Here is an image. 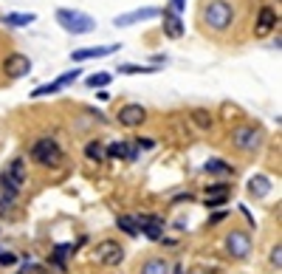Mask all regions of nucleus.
<instances>
[{"mask_svg":"<svg viewBox=\"0 0 282 274\" xmlns=\"http://www.w3.org/2000/svg\"><path fill=\"white\" fill-rule=\"evenodd\" d=\"M26 181H29V173H26V161H23V159H15V161L3 170V176H0L3 190H6V193H12L15 198L20 195V190L26 187Z\"/></svg>","mask_w":282,"mask_h":274,"instance_id":"nucleus-3","label":"nucleus"},{"mask_svg":"<svg viewBox=\"0 0 282 274\" xmlns=\"http://www.w3.org/2000/svg\"><path fill=\"white\" fill-rule=\"evenodd\" d=\"M135 156H138V150L121 145V142H116V145H110L104 150V159H135Z\"/></svg>","mask_w":282,"mask_h":274,"instance_id":"nucleus-18","label":"nucleus"},{"mask_svg":"<svg viewBox=\"0 0 282 274\" xmlns=\"http://www.w3.org/2000/svg\"><path fill=\"white\" fill-rule=\"evenodd\" d=\"M85 156L90 159V161H104V147L99 142H90V145L85 147Z\"/></svg>","mask_w":282,"mask_h":274,"instance_id":"nucleus-22","label":"nucleus"},{"mask_svg":"<svg viewBox=\"0 0 282 274\" xmlns=\"http://www.w3.org/2000/svg\"><path fill=\"white\" fill-rule=\"evenodd\" d=\"M31 159L37 164H43V167H59L62 150H59V145H57L54 139H40V142H34V147H31Z\"/></svg>","mask_w":282,"mask_h":274,"instance_id":"nucleus-4","label":"nucleus"},{"mask_svg":"<svg viewBox=\"0 0 282 274\" xmlns=\"http://www.w3.org/2000/svg\"><path fill=\"white\" fill-rule=\"evenodd\" d=\"M152 17H161L158 9H135V12H127V15H119L116 17V26H133V23H141V20H152Z\"/></svg>","mask_w":282,"mask_h":274,"instance_id":"nucleus-11","label":"nucleus"},{"mask_svg":"<svg viewBox=\"0 0 282 274\" xmlns=\"http://www.w3.org/2000/svg\"><path fill=\"white\" fill-rule=\"evenodd\" d=\"M20 274H48L43 266H37V263H26L23 269H20Z\"/></svg>","mask_w":282,"mask_h":274,"instance_id":"nucleus-28","label":"nucleus"},{"mask_svg":"<svg viewBox=\"0 0 282 274\" xmlns=\"http://www.w3.org/2000/svg\"><path fill=\"white\" fill-rule=\"evenodd\" d=\"M164 32L172 40H178L183 34V23H181V17H178V12H164Z\"/></svg>","mask_w":282,"mask_h":274,"instance_id":"nucleus-16","label":"nucleus"},{"mask_svg":"<svg viewBox=\"0 0 282 274\" xmlns=\"http://www.w3.org/2000/svg\"><path fill=\"white\" fill-rule=\"evenodd\" d=\"M15 255H12V252H0V266H12V263H15Z\"/></svg>","mask_w":282,"mask_h":274,"instance_id":"nucleus-30","label":"nucleus"},{"mask_svg":"<svg viewBox=\"0 0 282 274\" xmlns=\"http://www.w3.org/2000/svg\"><path fill=\"white\" fill-rule=\"evenodd\" d=\"M229 201V184H215L206 190V207L215 210V207H223Z\"/></svg>","mask_w":282,"mask_h":274,"instance_id":"nucleus-15","label":"nucleus"},{"mask_svg":"<svg viewBox=\"0 0 282 274\" xmlns=\"http://www.w3.org/2000/svg\"><path fill=\"white\" fill-rule=\"evenodd\" d=\"M96 260H99L102 266H121V260H124V246L116 241H102L96 246Z\"/></svg>","mask_w":282,"mask_h":274,"instance_id":"nucleus-6","label":"nucleus"},{"mask_svg":"<svg viewBox=\"0 0 282 274\" xmlns=\"http://www.w3.org/2000/svg\"><path fill=\"white\" fill-rule=\"evenodd\" d=\"M144 119H147V111L141 105H124L119 111V122L124 128H138V125H144Z\"/></svg>","mask_w":282,"mask_h":274,"instance_id":"nucleus-9","label":"nucleus"},{"mask_svg":"<svg viewBox=\"0 0 282 274\" xmlns=\"http://www.w3.org/2000/svg\"><path fill=\"white\" fill-rule=\"evenodd\" d=\"M3 71H6V77H12V80L29 77V71H31V60H29L26 54H9L6 63H3Z\"/></svg>","mask_w":282,"mask_h":274,"instance_id":"nucleus-7","label":"nucleus"},{"mask_svg":"<svg viewBox=\"0 0 282 274\" xmlns=\"http://www.w3.org/2000/svg\"><path fill=\"white\" fill-rule=\"evenodd\" d=\"M76 77H79V71L74 68V71H68V74H62V77H59L57 82H48V85H40V88L34 91L31 97H48V94H57L59 88H65V85H71V82L76 80Z\"/></svg>","mask_w":282,"mask_h":274,"instance_id":"nucleus-13","label":"nucleus"},{"mask_svg":"<svg viewBox=\"0 0 282 274\" xmlns=\"http://www.w3.org/2000/svg\"><path fill=\"white\" fill-rule=\"evenodd\" d=\"M192 119H195V125H198L200 130L212 128V113L209 111H192Z\"/></svg>","mask_w":282,"mask_h":274,"instance_id":"nucleus-24","label":"nucleus"},{"mask_svg":"<svg viewBox=\"0 0 282 274\" xmlns=\"http://www.w3.org/2000/svg\"><path fill=\"white\" fill-rule=\"evenodd\" d=\"M57 23L71 34H90L96 29V20L85 12H74V9H59L57 12Z\"/></svg>","mask_w":282,"mask_h":274,"instance_id":"nucleus-2","label":"nucleus"},{"mask_svg":"<svg viewBox=\"0 0 282 274\" xmlns=\"http://www.w3.org/2000/svg\"><path fill=\"white\" fill-rule=\"evenodd\" d=\"M232 142L237 150H243V153H254V150H260L263 145V133L257 128H237L232 133Z\"/></svg>","mask_w":282,"mask_h":274,"instance_id":"nucleus-5","label":"nucleus"},{"mask_svg":"<svg viewBox=\"0 0 282 274\" xmlns=\"http://www.w3.org/2000/svg\"><path fill=\"white\" fill-rule=\"evenodd\" d=\"M104 85H110V74H93V77H88V88H104Z\"/></svg>","mask_w":282,"mask_h":274,"instance_id":"nucleus-25","label":"nucleus"},{"mask_svg":"<svg viewBox=\"0 0 282 274\" xmlns=\"http://www.w3.org/2000/svg\"><path fill=\"white\" fill-rule=\"evenodd\" d=\"M141 274H169V263L161 258H149L141 263Z\"/></svg>","mask_w":282,"mask_h":274,"instance_id":"nucleus-19","label":"nucleus"},{"mask_svg":"<svg viewBox=\"0 0 282 274\" xmlns=\"http://www.w3.org/2000/svg\"><path fill=\"white\" fill-rule=\"evenodd\" d=\"M226 252H229L232 258H237V260L249 258V252H251V238L246 235V232H232V235L226 238Z\"/></svg>","mask_w":282,"mask_h":274,"instance_id":"nucleus-8","label":"nucleus"},{"mask_svg":"<svg viewBox=\"0 0 282 274\" xmlns=\"http://www.w3.org/2000/svg\"><path fill=\"white\" fill-rule=\"evenodd\" d=\"M121 74H152L155 68H141V65H119Z\"/></svg>","mask_w":282,"mask_h":274,"instance_id":"nucleus-26","label":"nucleus"},{"mask_svg":"<svg viewBox=\"0 0 282 274\" xmlns=\"http://www.w3.org/2000/svg\"><path fill=\"white\" fill-rule=\"evenodd\" d=\"M135 224H138V232H144V235H147L149 241H161V238H164V224H161L158 218H149V215H141V218H138Z\"/></svg>","mask_w":282,"mask_h":274,"instance_id":"nucleus-12","label":"nucleus"},{"mask_svg":"<svg viewBox=\"0 0 282 274\" xmlns=\"http://www.w3.org/2000/svg\"><path fill=\"white\" fill-rule=\"evenodd\" d=\"M203 23L212 29V32H226L234 23V9L229 0H212L206 9H203Z\"/></svg>","mask_w":282,"mask_h":274,"instance_id":"nucleus-1","label":"nucleus"},{"mask_svg":"<svg viewBox=\"0 0 282 274\" xmlns=\"http://www.w3.org/2000/svg\"><path fill=\"white\" fill-rule=\"evenodd\" d=\"M119 51V46H96V48H79L71 54V60L74 63H82V60H99V57H107V54H113Z\"/></svg>","mask_w":282,"mask_h":274,"instance_id":"nucleus-14","label":"nucleus"},{"mask_svg":"<svg viewBox=\"0 0 282 274\" xmlns=\"http://www.w3.org/2000/svg\"><path fill=\"white\" fill-rule=\"evenodd\" d=\"M268 193H271V181H268L266 176H251L249 178V195H254V198H266Z\"/></svg>","mask_w":282,"mask_h":274,"instance_id":"nucleus-17","label":"nucleus"},{"mask_svg":"<svg viewBox=\"0 0 282 274\" xmlns=\"http://www.w3.org/2000/svg\"><path fill=\"white\" fill-rule=\"evenodd\" d=\"M271 263H274V266H277V272H280V266H282V246H280V243H277V246H274V252H271Z\"/></svg>","mask_w":282,"mask_h":274,"instance_id":"nucleus-29","label":"nucleus"},{"mask_svg":"<svg viewBox=\"0 0 282 274\" xmlns=\"http://www.w3.org/2000/svg\"><path fill=\"white\" fill-rule=\"evenodd\" d=\"M277 23H280V20H277V12H274L271 6H263L260 15H257V29H254V32H257V37H266V34H271L277 29Z\"/></svg>","mask_w":282,"mask_h":274,"instance_id":"nucleus-10","label":"nucleus"},{"mask_svg":"<svg viewBox=\"0 0 282 274\" xmlns=\"http://www.w3.org/2000/svg\"><path fill=\"white\" fill-rule=\"evenodd\" d=\"M186 9V0H172V12H183Z\"/></svg>","mask_w":282,"mask_h":274,"instance_id":"nucleus-31","label":"nucleus"},{"mask_svg":"<svg viewBox=\"0 0 282 274\" xmlns=\"http://www.w3.org/2000/svg\"><path fill=\"white\" fill-rule=\"evenodd\" d=\"M68 252H74L71 246H57L54 249V263H59V266H65V258H68Z\"/></svg>","mask_w":282,"mask_h":274,"instance_id":"nucleus-27","label":"nucleus"},{"mask_svg":"<svg viewBox=\"0 0 282 274\" xmlns=\"http://www.w3.org/2000/svg\"><path fill=\"white\" fill-rule=\"evenodd\" d=\"M34 20H37L34 15H6L3 17L6 26H29V23H34Z\"/></svg>","mask_w":282,"mask_h":274,"instance_id":"nucleus-21","label":"nucleus"},{"mask_svg":"<svg viewBox=\"0 0 282 274\" xmlns=\"http://www.w3.org/2000/svg\"><path fill=\"white\" fill-rule=\"evenodd\" d=\"M206 173H223V176H232L234 170L226 161H217V159H209L206 161Z\"/></svg>","mask_w":282,"mask_h":274,"instance_id":"nucleus-23","label":"nucleus"},{"mask_svg":"<svg viewBox=\"0 0 282 274\" xmlns=\"http://www.w3.org/2000/svg\"><path fill=\"white\" fill-rule=\"evenodd\" d=\"M119 229H121L124 235H130V238L138 235V224H135V218H130V215H121V218H119Z\"/></svg>","mask_w":282,"mask_h":274,"instance_id":"nucleus-20","label":"nucleus"}]
</instances>
